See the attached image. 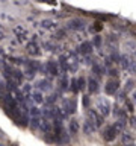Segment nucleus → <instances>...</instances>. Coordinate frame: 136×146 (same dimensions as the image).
<instances>
[{"label":"nucleus","instance_id":"f257e3e1","mask_svg":"<svg viewBox=\"0 0 136 146\" xmlns=\"http://www.w3.org/2000/svg\"><path fill=\"white\" fill-rule=\"evenodd\" d=\"M97 111H98L103 117H107L110 113H112V105L109 100H106L104 98L97 100Z\"/></svg>","mask_w":136,"mask_h":146},{"label":"nucleus","instance_id":"f03ea898","mask_svg":"<svg viewBox=\"0 0 136 146\" xmlns=\"http://www.w3.org/2000/svg\"><path fill=\"white\" fill-rule=\"evenodd\" d=\"M61 110H62V113L65 114V117L70 116V114H73V113H76V110H77V100H76L74 98L65 99V100H64V106H62Z\"/></svg>","mask_w":136,"mask_h":146},{"label":"nucleus","instance_id":"7ed1b4c3","mask_svg":"<svg viewBox=\"0 0 136 146\" xmlns=\"http://www.w3.org/2000/svg\"><path fill=\"white\" fill-rule=\"evenodd\" d=\"M118 90H120V81L116 78H110L106 82V85H104V91H106V94H109V96H113Z\"/></svg>","mask_w":136,"mask_h":146},{"label":"nucleus","instance_id":"20e7f679","mask_svg":"<svg viewBox=\"0 0 136 146\" xmlns=\"http://www.w3.org/2000/svg\"><path fill=\"white\" fill-rule=\"evenodd\" d=\"M92 49H94L92 41H83V43H80L79 47H77V53L82 55V56H89L92 53Z\"/></svg>","mask_w":136,"mask_h":146},{"label":"nucleus","instance_id":"39448f33","mask_svg":"<svg viewBox=\"0 0 136 146\" xmlns=\"http://www.w3.org/2000/svg\"><path fill=\"white\" fill-rule=\"evenodd\" d=\"M27 53L32 55V56H38V55L41 53V46L38 44L36 36H33V38L29 41V44H27Z\"/></svg>","mask_w":136,"mask_h":146},{"label":"nucleus","instance_id":"423d86ee","mask_svg":"<svg viewBox=\"0 0 136 146\" xmlns=\"http://www.w3.org/2000/svg\"><path fill=\"white\" fill-rule=\"evenodd\" d=\"M120 132L115 130V126H113V123L112 125H107L104 130H103V138L106 140V142H112L116 136H118Z\"/></svg>","mask_w":136,"mask_h":146},{"label":"nucleus","instance_id":"0eeeda50","mask_svg":"<svg viewBox=\"0 0 136 146\" xmlns=\"http://www.w3.org/2000/svg\"><path fill=\"white\" fill-rule=\"evenodd\" d=\"M45 73L48 76H57V75H59V64H57L56 61H53V60L47 61V64H45Z\"/></svg>","mask_w":136,"mask_h":146},{"label":"nucleus","instance_id":"6e6552de","mask_svg":"<svg viewBox=\"0 0 136 146\" xmlns=\"http://www.w3.org/2000/svg\"><path fill=\"white\" fill-rule=\"evenodd\" d=\"M40 68H41V67H40V62L30 60V61H27V62H26V75L32 78V76H33V75H35V73H36L38 70H40Z\"/></svg>","mask_w":136,"mask_h":146},{"label":"nucleus","instance_id":"1a4fd4ad","mask_svg":"<svg viewBox=\"0 0 136 146\" xmlns=\"http://www.w3.org/2000/svg\"><path fill=\"white\" fill-rule=\"evenodd\" d=\"M88 117H91V119L94 120V123L97 125V128H100V126L103 125V122H104V117H103L98 111H97V110H89Z\"/></svg>","mask_w":136,"mask_h":146},{"label":"nucleus","instance_id":"9d476101","mask_svg":"<svg viewBox=\"0 0 136 146\" xmlns=\"http://www.w3.org/2000/svg\"><path fill=\"white\" fill-rule=\"evenodd\" d=\"M98 90H100V82H98V79H95L94 76H91V78L88 79V91H89V94L98 93Z\"/></svg>","mask_w":136,"mask_h":146},{"label":"nucleus","instance_id":"9b49d317","mask_svg":"<svg viewBox=\"0 0 136 146\" xmlns=\"http://www.w3.org/2000/svg\"><path fill=\"white\" fill-rule=\"evenodd\" d=\"M85 28V22L82 18H73L71 22H68V29L71 30H82Z\"/></svg>","mask_w":136,"mask_h":146},{"label":"nucleus","instance_id":"f8f14e48","mask_svg":"<svg viewBox=\"0 0 136 146\" xmlns=\"http://www.w3.org/2000/svg\"><path fill=\"white\" fill-rule=\"evenodd\" d=\"M92 73H94V78L95 79H98V78H103V75L106 73V67L98 64V62H95L92 66Z\"/></svg>","mask_w":136,"mask_h":146},{"label":"nucleus","instance_id":"ddd939ff","mask_svg":"<svg viewBox=\"0 0 136 146\" xmlns=\"http://www.w3.org/2000/svg\"><path fill=\"white\" fill-rule=\"evenodd\" d=\"M95 130H97V125L94 123V120H92L91 117H86L85 125H83V131H85L86 134H92Z\"/></svg>","mask_w":136,"mask_h":146},{"label":"nucleus","instance_id":"4468645a","mask_svg":"<svg viewBox=\"0 0 136 146\" xmlns=\"http://www.w3.org/2000/svg\"><path fill=\"white\" fill-rule=\"evenodd\" d=\"M15 35L18 36V41H26L27 40V32L23 26H17L15 28Z\"/></svg>","mask_w":136,"mask_h":146},{"label":"nucleus","instance_id":"2eb2a0df","mask_svg":"<svg viewBox=\"0 0 136 146\" xmlns=\"http://www.w3.org/2000/svg\"><path fill=\"white\" fill-rule=\"evenodd\" d=\"M68 130H70V132H71L73 136H76L77 132H79V130H80L79 122H77L76 119H71V120H70V123H68Z\"/></svg>","mask_w":136,"mask_h":146},{"label":"nucleus","instance_id":"dca6fc26","mask_svg":"<svg viewBox=\"0 0 136 146\" xmlns=\"http://www.w3.org/2000/svg\"><path fill=\"white\" fill-rule=\"evenodd\" d=\"M41 26H43L44 29H54V28H56V23L51 22V20H43V22H41Z\"/></svg>","mask_w":136,"mask_h":146},{"label":"nucleus","instance_id":"f3484780","mask_svg":"<svg viewBox=\"0 0 136 146\" xmlns=\"http://www.w3.org/2000/svg\"><path fill=\"white\" fill-rule=\"evenodd\" d=\"M38 88L40 90H50V81L48 79H43L38 82Z\"/></svg>","mask_w":136,"mask_h":146},{"label":"nucleus","instance_id":"a211bd4d","mask_svg":"<svg viewBox=\"0 0 136 146\" xmlns=\"http://www.w3.org/2000/svg\"><path fill=\"white\" fill-rule=\"evenodd\" d=\"M68 84H70L68 78H67V76H62L61 81H59V88H61V90H67V88H68Z\"/></svg>","mask_w":136,"mask_h":146},{"label":"nucleus","instance_id":"6ab92c4d","mask_svg":"<svg viewBox=\"0 0 136 146\" xmlns=\"http://www.w3.org/2000/svg\"><path fill=\"white\" fill-rule=\"evenodd\" d=\"M101 43H103L101 35H95L94 40H92V46H94V47H101Z\"/></svg>","mask_w":136,"mask_h":146},{"label":"nucleus","instance_id":"aec40b11","mask_svg":"<svg viewBox=\"0 0 136 146\" xmlns=\"http://www.w3.org/2000/svg\"><path fill=\"white\" fill-rule=\"evenodd\" d=\"M70 84H71V90H73V93H77V91L80 90V88H79V81H77V79H73Z\"/></svg>","mask_w":136,"mask_h":146},{"label":"nucleus","instance_id":"412c9836","mask_svg":"<svg viewBox=\"0 0 136 146\" xmlns=\"http://www.w3.org/2000/svg\"><path fill=\"white\" fill-rule=\"evenodd\" d=\"M77 81H79V88H80V90H83L85 87H88V79H85V78H79Z\"/></svg>","mask_w":136,"mask_h":146},{"label":"nucleus","instance_id":"4be33fe9","mask_svg":"<svg viewBox=\"0 0 136 146\" xmlns=\"http://www.w3.org/2000/svg\"><path fill=\"white\" fill-rule=\"evenodd\" d=\"M33 98H35V102H36V104H40V102H43V100H44L41 93H35V94H33Z\"/></svg>","mask_w":136,"mask_h":146},{"label":"nucleus","instance_id":"5701e85b","mask_svg":"<svg viewBox=\"0 0 136 146\" xmlns=\"http://www.w3.org/2000/svg\"><path fill=\"white\" fill-rule=\"evenodd\" d=\"M123 140H124V142H132V140H133V137H132L129 132H126V134L123 136Z\"/></svg>","mask_w":136,"mask_h":146},{"label":"nucleus","instance_id":"b1692460","mask_svg":"<svg viewBox=\"0 0 136 146\" xmlns=\"http://www.w3.org/2000/svg\"><path fill=\"white\" fill-rule=\"evenodd\" d=\"M109 75H110L112 78H113V76L116 78V75H118V70H116V68H109Z\"/></svg>","mask_w":136,"mask_h":146},{"label":"nucleus","instance_id":"393cba45","mask_svg":"<svg viewBox=\"0 0 136 146\" xmlns=\"http://www.w3.org/2000/svg\"><path fill=\"white\" fill-rule=\"evenodd\" d=\"M130 88H133V81H129L127 85H126V91H129Z\"/></svg>","mask_w":136,"mask_h":146},{"label":"nucleus","instance_id":"a878e982","mask_svg":"<svg viewBox=\"0 0 136 146\" xmlns=\"http://www.w3.org/2000/svg\"><path fill=\"white\" fill-rule=\"evenodd\" d=\"M5 38V30H3V28L0 26V40H3Z\"/></svg>","mask_w":136,"mask_h":146},{"label":"nucleus","instance_id":"bb28decb","mask_svg":"<svg viewBox=\"0 0 136 146\" xmlns=\"http://www.w3.org/2000/svg\"><path fill=\"white\" fill-rule=\"evenodd\" d=\"M132 100H133V102L136 104V90L133 91V94H132Z\"/></svg>","mask_w":136,"mask_h":146},{"label":"nucleus","instance_id":"cd10ccee","mask_svg":"<svg viewBox=\"0 0 136 146\" xmlns=\"http://www.w3.org/2000/svg\"><path fill=\"white\" fill-rule=\"evenodd\" d=\"M83 105L88 106V96H85V99H83Z\"/></svg>","mask_w":136,"mask_h":146},{"label":"nucleus","instance_id":"c85d7f7f","mask_svg":"<svg viewBox=\"0 0 136 146\" xmlns=\"http://www.w3.org/2000/svg\"><path fill=\"white\" fill-rule=\"evenodd\" d=\"M2 55H3V49H2V47H0V56H2Z\"/></svg>","mask_w":136,"mask_h":146}]
</instances>
